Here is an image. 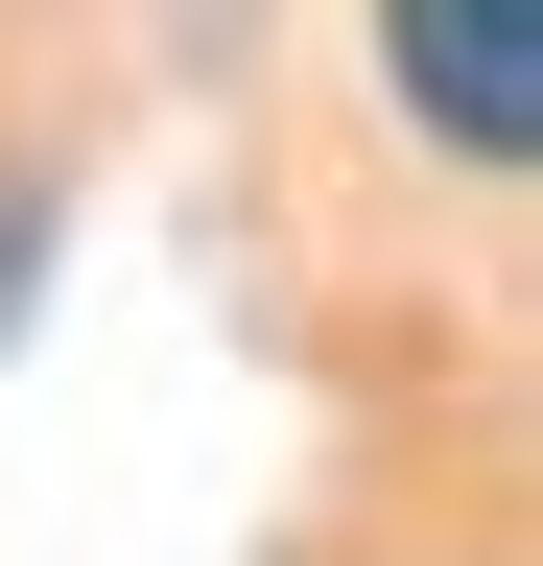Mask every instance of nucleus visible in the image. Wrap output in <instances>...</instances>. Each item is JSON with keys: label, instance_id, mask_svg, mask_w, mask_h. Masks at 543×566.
<instances>
[{"label": "nucleus", "instance_id": "nucleus-1", "mask_svg": "<svg viewBox=\"0 0 543 566\" xmlns=\"http://www.w3.org/2000/svg\"><path fill=\"white\" fill-rule=\"evenodd\" d=\"M401 95L520 166V142H543V24H520V0H401Z\"/></svg>", "mask_w": 543, "mask_h": 566}]
</instances>
